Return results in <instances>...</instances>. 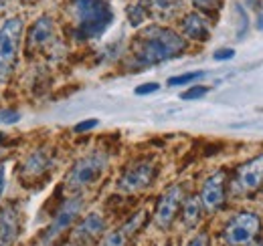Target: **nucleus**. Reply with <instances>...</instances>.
<instances>
[{
  "mask_svg": "<svg viewBox=\"0 0 263 246\" xmlns=\"http://www.w3.org/2000/svg\"><path fill=\"white\" fill-rule=\"evenodd\" d=\"M182 31H184V34L189 38H193V40H206L209 38V27L204 25L202 16H198L195 12L189 14L182 20Z\"/></svg>",
  "mask_w": 263,
  "mask_h": 246,
  "instance_id": "obj_13",
  "label": "nucleus"
},
{
  "mask_svg": "<svg viewBox=\"0 0 263 246\" xmlns=\"http://www.w3.org/2000/svg\"><path fill=\"white\" fill-rule=\"evenodd\" d=\"M21 36H23L21 18H8L2 23L0 27V81H6L12 73Z\"/></svg>",
  "mask_w": 263,
  "mask_h": 246,
  "instance_id": "obj_4",
  "label": "nucleus"
},
{
  "mask_svg": "<svg viewBox=\"0 0 263 246\" xmlns=\"http://www.w3.org/2000/svg\"><path fill=\"white\" fill-rule=\"evenodd\" d=\"M186 49L180 34L162 27H148L140 32L132 45L134 57L140 65H158L174 59Z\"/></svg>",
  "mask_w": 263,
  "mask_h": 246,
  "instance_id": "obj_1",
  "label": "nucleus"
},
{
  "mask_svg": "<svg viewBox=\"0 0 263 246\" xmlns=\"http://www.w3.org/2000/svg\"><path fill=\"white\" fill-rule=\"evenodd\" d=\"M144 220H146V210H140L138 214H134L130 220L124 224V228H122L124 234H126V236H132L136 230H140V226L144 224Z\"/></svg>",
  "mask_w": 263,
  "mask_h": 246,
  "instance_id": "obj_18",
  "label": "nucleus"
},
{
  "mask_svg": "<svg viewBox=\"0 0 263 246\" xmlns=\"http://www.w3.org/2000/svg\"><path fill=\"white\" fill-rule=\"evenodd\" d=\"M69 246H71V244H69Z\"/></svg>",
  "mask_w": 263,
  "mask_h": 246,
  "instance_id": "obj_30",
  "label": "nucleus"
},
{
  "mask_svg": "<svg viewBox=\"0 0 263 246\" xmlns=\"http://www.w3.org/2000/svg\"><path fill=\"white\" fill-rule=\"evenodd\" d=\"M49 166H51L49 155L45 154L43 150H36V152L29 155V159L25 161L23 172H25L27 176H41V174H43V172H45Z\"/></svg>",
  "mask_w": 263,
  "mask_h": 246,
  "instance_id": "obj_15",
  "label": "nucleus"
},
{
  "mask_svg": "<svg viewBox=\"0 0 263 246\" xmlns=\"http://www.w3.org/2000/svg\"><path fill=\"white\" fill-rule=\"evenodd\" d=\"M98 119H85V121L77 123L75 125V133H85V131H89V129H93V127H98Z\"/></svg>",
  "mask_w": 263,
  "mask_h": 246,
  "instance_id": "obj_22",
  "label": "nucleus"
},
{
  "mask_svg": "<svg viewBox=\"0 0 263 246\" xmlns=\"http://www.w3.org/2000/svg\"><path fill=\"white\" fill-rule=\"evenodd\" d=\"M261 234V220L253 212H239L223 228V242L227 246H251Z\"/></svg>",
  "mask_w": 263,
  "mask_h": 246,
  "instance_id": "obj_3",
  "label": "nucleus"
},
{
  "mask_svg": "<svg viewBox=\"0 0 263 246\" xmlns=\"http://www.w3.org/2000/svg\"><path fill=\"white\" fill-rule=\"evenodd\" d=\"M73 16L79 38H96L114 20V12L105 0H73Z\"/></svg>",
  "mask_w": 263,
  "mask_h": 246,
  "instance_id": "obj_2",
  "label": "nucleus"
},
{
  "mask_svg": "<svg viewBox=\"0 0 263 246\" xmlns=\"http://www.w3.org/2000/svg\"><path fill=\"white\" fill-rule=\"evenodd\" d=\"M154 174H156L154 163L138 161V163H134L132 168H128L124 172V176L120 180V188L124 192H130V194L132 192H140V190H144V188H148V186L152 184Z\"/></svg>",
  "mask_w": 263,
  "mask_h": 246,
  "instance_id": "obj_7",
  "label": "nucleus"
},
{
  "mask_svg": "<svg viewBox=\"0 0 263 246\" xmlns=\"http://www.w3.org/2000/svg\"><path fill=\"white\" fill-rule=\"evenodd\" d=\"M182 198H184V190H182L180 184L170 186L162 194V198H160V202L156 206V222H158V226L168 228L172 224L174 216H176L178 208H180Z\"/></svg>",
  "mask_w": 263,
  "mask_h": 246,
  "instance_id": "obj_8",
  "label": "nucleus"
},
{
  "mask_svg": "<svg viewBox=\"0 0 263 246\" xmlns=\"http://www.w3.org/2000/svg\"><path fill=\"white\" fill-rule=\"evenodd\" d=\"M107 168V155L96 152V154L87 155L83 159H79L73 170L69 172V178H67V184L71 188H85V186L98 182L99 176L103 174V170Z\"/></svg>",
  "mask_w": 263,
  "mask_h": 246,
  "instance_id": "obj_5",
  "label": "nucleus"
},
{
  "mask_svg": "<svg viewBox=\"0 0 263 246\" xmlns=\"http://www.w3.org/2000/svg\"><path fill=\"white\" fill-rule=\"evenodd\" d=\"M235 186L241 192H253L263 186V155H257L255 159L243 163L237 170Z\"/></svg>",
  "mask_w": 263,
  "mask_h": 246,
  "instance_id": "obj_10",
  "label": "nucleus"
},
{
  "mask_svg": "<svg viewBox=\"0 0 263 246\" xmlns=\"http://www.w3.org/2000/svg\"><path fill=\"white\" fill-rule=\"evenodd\" d=\"M18 236V216L14 208L0 212V246H12Z\"/></svg>",
  "mask_w": 263,
  "mask_h": 246,
  "instance_id": "obj_12",
  "label": "nucleus"
},
{
  "mask_svg": "<svg viewBox=\"0 0 263 246\" xmlns=\"http://www.w3.org/2000/svg\"><path fill=\"white\" fill-rule=\"evenodd\" d=\"M0 121L2 123H6V125H10V123H18L21 121V113H16V111H0Z\"/></svg>",
  "mask_w": 263,
  "mask_h": 246,
  "instance_id": "obj_21",
  "label": "nucleus"
},
{
  "mask_svg": "<svg viewBox=\"0 0 263 246\" xmlns=\"http://www.w3.org/2000/svg\"><path fill=\"white\" fill-rule=\"evenodd\" d=\"M225 202V172H215L209 176L200 190V204L209 210L215 212L223 206Z\"/></svg>",
  "mask_w": 263,
  "mask_h": 246,
  "instance_id": "obj_9",
  "label": "nucleus"
},
{
  "mask_svg": "<svg viewBox=\"0 0 263 246\" xmlns=\"http://www.w3.org/2000/svg\"><path fill=\"white\" fill-rule=\"evenodd\" d=\"M209 242H211V240H209V234L202 232V234H197L186 246H209Z\"/></svg>",
  "mask_w": 263,
  "mask_h": 246,
  "instance_id": "obj_25",
  "label": "nucleus"
},
{
  "mask_svg": "<svg viewBox=\"0 0 263 246\" xmlns=\"http://www.w3.org/2000/svg\"><path fill=\"white\" fill-rule=\"evenodd\" d=\"M132 14H134V16L130 18L132 25H134V27H138V25L144 20V8H142V6H138L136 10H132Z\"/></svg>",
  "mask_w": 263,
  "mask_h": 246,
  "instance_id": "obj_27",
  "label": "nucleus"
},
{
  "mask_svg": "<svg viewBox=\"0 0 263 246\" xmlns=\"http://www.w3.org/2000/svg\"><path fill=\"white\" fill-rule=\"evenodd\" d=\"M81 206H83L81 198H71V200H67L65 204L61 206L59 214L55 216V220L51 222V226L45 230V234H43V244L49 246L53 240H57L69 226H73V222L77 220V216L81 212Z\"/></svg>",
  "mask_w": 263,
  "mask_h": 246,
  "instance_id": "obj_6",
  "label": "nucleus"
},
{
  "mask_svg": "<svg viewBox=\"0 0 263 246\" xmlns=\"http://www.w3.org/2000/svg\"><path fill=\"white\" fill-rule=\"evenodd\" d=\"M51 36H53V20L47 18V16H43V18H39V20L34 23L31 32H29V45H31V47H41V45H45Z\"/></svg>",
  "mask_w": 263,
  "mask_h": 246,
  "instance_id": "obj_14",
  "label": "nucleus"
},
{
  "mask_svg": "<svg viewBox=\"0 0 263 246\" xmlns=\"http://www.w3.org/2000/svg\"><path fill=\"white\" fill-rule=\"evenodd\" d=\"M209 93V89L204 87V85H195V87H191L189 91H184L180 97L184 99V101H195V99H200V97H204Z\"/></svg>",
  "mask_w": 263,
  "mask_h": 246,
  "instance_id": "obj_20",
  "label": "nucleus"
},
{
  "mask_svg": "<svg viewBox=\"0 0 263 246\" xmlns=\"http://www.w3.org/2000/svg\"><path fill=\"white\" fill-rule=\"evenodd\" d=\"M204 73L202 71H193V73H184V75H176V77H170L168 79V85L170 87H180V85H186V83H193L200 79Z\"/></svg>",
  "mask_w": 263,
  "mask_h": 246,
  "instance_id": "obj_17",
  "label": "nucleus"
},
{
  "mask_svg": "<svg viewBox=\"0 0 263 246\" xmlns=\"http://www.w3.org/2000/svg\"><path fill=\"white\" fill-rule=\"evenodd\" d=\"M128 236L124 234V230H114L109 234H105V238L101 240V246H126Z\"/></svg>",
  "mask_w": 263,
  "mask_h": 246,
  "instance_id": "obj_19",
  "label": "nucleus"
},
{
  "mask_svg": "<svg viewBox=\"0 0 263 246\" xmlns=\"http://www.w3.org/2000/svg\"><path fill=\"white\" fill-rule=\"evenodd\" d=\"M160 89L158 83H144L140 87H136V95H150V93H156Z\"/></svg>",
  "mask_w": 263,
  "mask_h": 246,
  "instance_id": "obj_23",
  "label": "nucleus"
},
{
  "mask_svg": "<svg viewBox=\"0 0 263 246\" xmlns=\"http://www.w3.org/2000/svg\"><path fill=\"white\" fill-rule=\"evenodd\" d=\"M103 230H105V220L93 212V214L85 216V218L77 224V228H75V232H73V238L79 240V242H89V240H96Z\"/></svg>",
  "mask_w": 263,
  "mask_h": 246,
  "instance_id": "obj_11",
  "label": "nucleus"
},
{
  "mask_svg": "<svg viewBox=\"0 0 263 246\" xmlns=\"http://www.w3.org/2000/svg\"><path fill=\"white\" fill-rule=\"evenodd\" d=\"M259 29H263V16L259 18Z\"/></svg>",
  "mask_w": 263,
  "mask_h": 246,
  "instance_id": "obj_29",
  "label": "nucleus"
},
{
  "mask_svg": "<svg viewBox=\"0 0 263 246\" xmlns=\"http://www.w3.org/2000/svg\"><path fill=\"white\" fill-rule=\"evenodd\" d=\"M219 2L221 0H195V4H197L198 8H202V10H213V8L219 6Z\"/></svg>",
  "mask_w": 263,
  "mask_h": 246,
  "instance_id": "obj_24",
  "label": "nucleus"
},
{
  "mask_svg": "<svg viewBox=\"0 0 263 246\" xmlns=\"http://www.w3.org/2000/svg\"><path fill=\"white\" fill-rule=\"evenodd\" d=\"M4 186H6V168L0 166V198L4 194Z\"/></svg>",
  "mask_w": 263,
  "mask_h": 246,
  "instance_id": "obj_28",
  "label": "nucleus"
},
{
  "mask_svg": "<svg viewBox=\"0 0 263 246\" xmlns=\"http://www.w3.org/2000/svg\"><path fill=\"white\" fill-rule=\"evenodd\" d=\"M233 57H235V51L233 49H219L215 53V59L217 61H227V59H233Z\"/></svg>",
  "mask_w": 263,
  "mask_h": 246,
  "instance_id": "obj_26",
  "label": "nucleus"
},
{
  "mask_svg": "<svg viewBox=\"0 0 263 246\" xmlns=\"http://www.w3.org/2000/svg\"><path fill=\"white\" fill-rule=\"evenodd\" d=\"M200 198H189L184 202V208H182V224L184 228H195L200 220Z\"/></svg>",
  "mask_w": 263,
  "mask_h": 246,
  "instance_id": "obj_16",
  "label": "nucleus"
}]
</instances>
